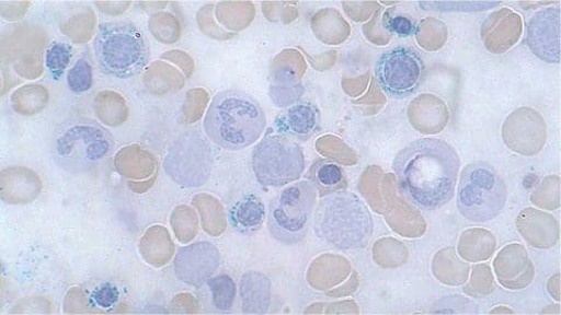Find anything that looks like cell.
Instances as JSON below:
<instances>
[{
    "label": "cell",
    "instance_id": "cell-17",
    "mask_svg": "<svg viewBox=\"0 0 561 315\" xmlns=\"http://www.w3.org/2000/svg\"><path fill=\"white\" fill-rule=\"evenodd\" d=\"M67 85L76 95L90 92L94 84L93 67L85 58H80L68 69Z\"/></svg>",
    "mask_w": 561,
    "mask_h": 315
},
{
    "label": "cell",
    "instance_id": "cell-7",
    "mask_svg": "<svg viewBox=\"0 0 561 315\" xmlns=\"http://www.w3.org/2000/svg\"><path fill=\"white\" fill-rule=\"evenodd\" d=\"M318 189L309 180L296 182L280 190L270 207L268 230L279 243L296 244L308 234Z\"/></svg>",
    "mask_w": 561,
    "mask_h": 315
},
{
    "label": "cell",
    "instance_id": "cell-14",
    "mask_svg": "<svg viewBox=\"0 0 561 315\" xmlns=\"http://www.w3.org/2000/svg\"><path fill=\"white\" fill-rule=\"evenodd\" d=\"M268 217L267 208L256 196H248L237 201L228 212L232 230L241 235L257 233Z\"/></svg>",
    "mask_w": 561,
    "mask_h": 315
},
{
    "label": "cell",
    "instance_id": "cell-8",
    "mask_svg": "<svg viewBox=\"0 0 561 315\" xmlns=\"http://www.w3.org/2000/svg\"><path fill=\"white\" fill-rule=\"evenodd\" d=\"M252 168L260 185L284 187L300 180L306 170V155L295 139L273 135L255 147Z\"/></svg>",
    "mask_w": 561,
    "mask_h": 315
},
{
    "label": "cell",
    "instance_id": "cell-5",
    "mask_svg": "<svg viewBox=\"0 0 561 315\" xmlns=\"http://www.w3.org/2000/svg\"><path fill=\"white\" fill-rule=\"evenodd\" d=\"M114 149V139L107 129L95 122L79 121L61 130L53 140L51 160L61 170L72 174L91 172Z\"/></svg>",
    "mask_w": 561,
    "mask_h": 315
},
{
    "label": "cell",
    "instance_id": "cell-9",
    "mask_svg": "<svg viewBox=\"0 0 561 315\" xmlns=\"http://www.w3.org/2000/svg\"><path fill=\"white\" fill-rule=\"evenodd\" d=\"M215 154L206 138L198 131L188 130L174 140L164 158V170L175 184L196 188L210 178Z\"/></svg>",
    "mask_w": 561,
    "mask_h": 315
},
{
    "label": "cell",
    "instance_id": "cell-10",
    "mask_svg": "<svg viewBox=\"0 0 561 315\" xmlns=\"http://www.w3.org/2000/svg\"><path fill=\"white\" fill-rule=\"evenodd\" d=\"M375 75L380 90L392 98H407L419 91L426 79V65L420 52L396 47L382 52Z\"/></svg>",
    "mask_w": 561,
    "mask_h": 315
},
{
    "label": "cell",
    "instance_id": "cell-20",
    "mask_svg": "<svg viewBox=\"0 0 561 315\" xmlns=\"http://www.w3.org/2000/svg\"><path fill=\"white\" fill-rule=\"evenodd\" d=\"M119 290L111 283L105 282L98 285L90 295V303L100 310H112L119 302Z\"/></svg>",
    "mask_w": 561,
    "mask_h": 315
},
{
    "label": "cell",
    "instance_id": "cell-19",
    "mask_svg": "<svg viewBox=\"0 0 561 315\" xmlns=\"http://www.w3.org/2000/svg\"><path fill=\"white\" fill-rule=\"evenodd\" d=\"M382 25L386 31L397 35L399 38L413 37L419 27L412 16L396 11H388L382 18Z\"/></svg>",
    "mask_w": 561,
    "mask_h": 315
},
{
    "label": "cell",
    "instance_id": "cell-15",
    "mask_svg": "<svg viewBox=\"0 0 561 315\" xmlns=\"http://www.w3.org/2000/svg\"><path fill=\"white\" fill-rule=\"evenodd\" d=\"M308 180L318 189L319 196L322 198L332 192L345 190L348 184L343 167L328 160H320L311 165Z\"/></svg>",
    "mask_w": 561,
    "mask_h": 315
},
{
    "label": "cell",
    "instance_id": "cell-13",
    "mask_svg": "<svg viewBox=\"0 0 561 315\" xmlns=\"http://www.w3.org/2000/svg\"><path fill=\"white\" fill-rule=\"evenodd\" d=\"M321 114L310 102L296 103L276 121L279 135L307 140L320 131Z\"/></svg>",
    "mask_w": 561,
    "mask_h": 315
},
{
    "label": "cell",
    "instance_id": "cell-6",
    "mask_svg": "<svg viewBox=\"0 0 561 315\" xmlns=\"http://www.w3.org/2000/svg\"><path fill=\"white\" fill-rule=\"evenodd\" d=\"M506 202L507 186L493 165L473 162L462 170L456 206L465 219L477 223L493 221Z\"/></svg>",
    "mask_w": 561,
    "mask_h": 315
},
{
    "label": "cell",
    "instance_id": "cell-3",
    "mask_svg": "<svg viewBox=\"0 0 561 315\" xmlns=\"http://www.w3.org/2000/svg\"><path fill=\"white\" fill-rule=\"evenodd\" d=\"M311 224L316 236L342 252L365 248L375 233L370 209L355 192L346 189L321 198Z\"/></svg>",
    "mask_w": 561,
    "mask_h": 315
},
{
    "label": "cell",
    "instance_id": "cell-2",
    "mask_svg": "<svg viewBox=\"0 0 561 315\" xmlns=\"http://www.w3.org/2000/svg\"><path fill=\"white\" fill-rule=\"evenodd\" d=\"M266 128L267 116L259 102L237 91L218 94L204 118V130L210 142L232 152L255 144Z\"/></svg>",
    "mask_w": 561,
    "mask_h": 315
},
{
    "label": "cell",
    "instance_id": "cell-12",
    "mask_svg": "<svg viewBox=\"0 0 561 315\" xmlns=\"http://www.w3.org/2000/svg\"><path fill=\"white\" fill-rule=\"evenodd\" d=\"M526 45L548 63L560 62V8H547L531 16L526 28Z\"/></svg>",
    "mask_w": 561,
    "mask_h": 315
},
{
    "label": "cell",
    "instance_id": "cell-16",
    "mask_svg": "<svg viewBox=\"0 0 561 315\" xmlns=\"http://www.w3.org/2000/svg\"><path fill=\"white\" fill-rule=\"evenodd\" d=\"M73 55V46L68 43L56 42L50 44L45 52V67L53 80L60 81L65 77L66 70L72 62Z\"/></svg>",
    "mask_w": 561,
    "mask_h": 315
},
{
    "label": "cell",
    "instance_id": "cell-18",
    "mask_svg": "<svg viewBox=\"0 0 561 315\" xmlns=\"http://www.w3.org/2000/svg\"><path fill=\"white\" fill-rule=\"evenodd\" d=\"M208 287L213 292L214 304L218 310H230L236 300V283L228 276H219L208 280Z\"/></svg>",
    "mask_w": 561,
    "mask_h": 315
},
{
    "label": "cell",
    "instance_id": "cell-4",
    "mask_svg": "<svg viewBox=\"0 0 561 315\" xmlns=\"http://www.w3.org/2000/svg\"><path fill=\"white\" fill-rule=\"evenodd\" d=\"M94 52L101 72L117 80H129L142 73L150 59L145 33L130 22L101 24Z\"/></svg>",
    "mask_w": 561,
    "mask_h": 315
},
{
    "label": "cell",
    "instance_id": "cell-1",
    "mask_svg": "<svg viewBox=\"0 0 561 315\" xmlns=\"http://www.w3.org/2000/svg\"><path fill=\"white\" fill-rule=\"evenodd\" d=\"M460 167L458 152L438 138L414 140L399 151L393 161L400 195L428 212L451 201Z\"/></svg>",
    "mask_w": 561,
    "mask_h": 315
},
{
    "label": "cell",
    "instance_id": "cell-11",
    "mask_svg": "<svg viewBox=\"0 0 561 315\" xmlns=\"http://www.w3.org/2000/svg\"><path fill=\"white\" fill-rule=\"evenodd\" d=\"M173 266L181 282L198 288L219 268L220 254L215 244L201 241L181 249Z\"/></svg>",
    "mask_w": 561,
    "mask_h": 315
}]
</instances>
